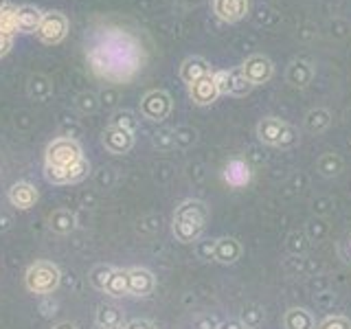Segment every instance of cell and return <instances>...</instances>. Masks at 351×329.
<instances>
[{"instance_id": "cell-1", "label": "cell", "mask_w": 351, "mask_h": 329, "mask_svg": "<svg viewBox=\"0 0 351 329\" xmlns=\"http://www.w3.org/2000/svg\"><path fill=\"white\" fill-rule=\"evenodd\" d=\"M62 272L53 261H36L25 272V285L31 294L49 296L60 288Z\"/></svg>"}, {"instance_id": "cell-2", "label": "cell", "mask_w": 351, "mask_h": 329, "mask_svg": "<svg viewBox=\"0 0 351 329\" xmlns=\"http://www.w3.org/2000/svg\"><path fill=\"white\" fill-rule=\"evenodd\" d=\"M84 158L82 145L75 138H55L49 143L47 154H44V160H47V167H71L77 160Z\"/></svg>"}, {"instance_id": "cell-3", "label": "cell", "mask_w": 351, "mask_h": 329, "mask_svg": "<svg viewBox=\"0 0 351 329\" xmlns=\"http://www.w3.org/2000/svg\"><path fill=\"white\" fill-rule=\"evenodd\" d=\"M36 33L44 44H58L66 38V33H69V20H66L60 11H49V14L42 16V22Z\"/></svg>"}, {"instance_id": "cell-4", "label": "cell", "mask_w": 351, "mask_h": 329, "mask_svg": "<svg viewBox=\"0 0 351 329\" xmlns=\"http://www.w3.org/2000/svg\"><path fill=\"white\" fill-rule=\"evenodd\" d=\"M88 171H90V164L86 158L77 160L71 167H47L44 164V178L53 184H71V182H80L84 180Z\"/></svg>"}, {"instance_id": "cell-5", "label": "cell", "mask_w": 351, "mask_h": 329, "mask_svg": "<svg viewBox=\"0 0 351 329\" xmlns=\"http://www.w3.org/2000/svg\"><path fill=\"white\" fill-rule=\"evenodd\" d=\"M169 110H171V99L167 93H162V90H152L143 97V101H141V114L149 121L167 119Z\"/></svg>"}, {"instance_id": "cell-6", "label": "cell", "mask_w": 351, "mask_h": 329, "mask_svg": "<svg viewBox=\"0 0 351 329\" xmlns=\"http://www.w3.org/2000/svg\"><path fill=\"white\" fill-rule=\"evenodd\" d=\"M101 143H104V147L110 154L121 156V154H128L132 149V145H134V132L117 127V125H110L108 130H104Z\"/></svg>"}, {"instance_id": "cell-7", "label": "cell", "mask_w": 351, "mask_h": 329, "mask_svg": "<svg viewBox=\"0 0 351 329\" xmlns=\"http://www.w3.org/2000/svg\"><path fill=\"white\" fill-rule=\"evenodd\" d=\"M156 290V279L145 268H128V292L130 296H141L145 299Z\"/></svg>"}, {"instance_id": "cell-8", "label": "cell", "mask_w": 351, "mask_h": 329, "mask_svg": "<svg viewBox=\"0 0 351 329\" xmlns=\"http://www.w3.org/2000/svg\"><path fill=\"white\" fill-rule=\"evenodd\" d=\"M204 222L195 217H184V215H173V235L182 244H191V241H197L202 235Z\"/></svg>"}, {"instance_id": "cell-9", "label": "cell", "mask_w": 351, "mask_h": 329, "mask_svg": "<svg viewBox=\"0 0 351 329\" xmlns=\"http://www.w3.org/2000/svg\"><path fill=\"white\" fill-rule=\"evenodd\" d=\"M7 197L16 208H20V211H27V208L36 206L40 193L31 182H16V184H11Z\"/></svg>"}, {"instance_id": "cell-10", "label": "cell", "mask_w": 351, "mask_h": 329, "mask_svg": "<svg viewBox=\"0 0 351 329\" xmlns=\"http://www.w3.org/2000/svg\"><path fill=\"white\" fill-rule=\"evenodd\" d=\"M189 95L197 106H206V103L215 101V97L219 95L217 84H215V75L208 73V75L200 77L197 82H193L189 88Z\"/></svg>"}, {"instance_id": "cell-11", "label": "cell", "mask_w": 351, "mask_h": 329, "mask_svg": "<svg viewBox=\"0 0 351 329\" xmlns=\"http://www.w3.org/2000/svg\"><path fill=\"white\" fill-rule=\"evenodd\" d=\"M75 226H77V215L71 211V208H55V211L49 215V228L53 233L69 235L75 230Z\"/></svg>"}, {"instance_id": "cell-12", "label": "cell", "mask_w": 351, "mask_h": 329, "mask_svg": "<svg viewBox=\"0 0 351 329\" xmlns=\"http://www.w3.org/2000/svg\"><path fill=\"white\" fill-rule=\"evenodd\" d=\"M283 136H290V130L279 119H266L259 123V138L270 143V145H279L283 143Z\"/></svg>"}, {"instance_id": "cell-13", "label": "cell", "mask_w": 351, "mask_h": 329, "mask_svg": "<svg viewBox=\"0 0 351 329\" xmlns=\"http://www.w3.org/2000/svg\"><path fill=\"white\" fill-rule=\"evenodd\" d=\"M42 22V14L40 9H36L33 5H22L16 9V29L22 33H33L38 31Z\"/></svg>"}, {"instance_id": "cell-14", "label": "cell", "mask_w": 351, "mask_h": 329, "mask_svg": "<svg viewBox=\"0 0 351 329\" xmlns=\"http://www.w3.org/2000/svg\"><path fill=\"white\" fill-rule=\"evenodd\" d=\"M239 252H241L239 244L235 239H230V237L217 239L215 246H213V257L217 261H222V263H233L239 257Z\"/></svg>"}, {"instance_id": "cell-15", "label": "cell", "mask_w": 351, "mask_h": 329, "mask_svg": "<svg viewBox=\"0 0 351 329\" xmlns=\"http://www.w3.org/2000/svg\"><path fill=\"white\" fill-rule=\"evenodd\" d=\"M270 62L263 60V58H252L246 66H244V75L250 84H259V82H266L270 77Z\"/></svg>"}, {"instance_id": "cell-16", "label": "cell", "mask_w": 351, "mask_h": 329, "mask_svg": "<svg viewBox=\"0 0 351 329\" xmlns=\"http://www.w3.org/2000/svg\"><path fill=\"white\" fill-rule=\"evenodd\" d=\"M104 292L108 296H112V299H123V296H130V292H128V270L114 268L112 277H110Z\"/></svg>"}, {"instance_id": "cell-17", "label": "cell", "mask_w": 351, "mask_h": 329, "mask_svg": "<svg viewBox=\"0 0 351 329\" xmlns=\"http://www.w3.org/2000/svg\"><path fill=\"white\" fill-rule=\"evenodd\" d=\"M95 321L97 327H123V314L114 305H99Z\"/></svg>"}, {"instance_id": "cell-18", "label": "cell", "mask_w": 351, "mask_h": 329, "mask_svg": "<svg viewBox=\"0 0 351 329\" xmlns=\"http://www.w3.org/2000/svg\"><path fill=\"white\" fill-rule=\"evenodd\" d=\"M204 75H208V64L202 58L186 60L182 64V69H180V77L186 84H193V82L200 80V77H204Z\"/></svg>"}, {"instance_id": "cell-19", "label": "cell", "mask_w": 351, "mask_h": 329, "mask_svg": "<svg viewBox=\"0 0 351 329\" xmlns=\"http://www.w3.org/2000/svg\"><path fill=\"white\" fill-rule=\"evenodd\" d=\"M215 11L224 20H237L244 14V0H215Z\"/></svg>"}, {"instance_id": "cell-20", "label": "cell", "mask_w": 351, "mask_h": 329, "mask_svg": "<svg viewBox=\"0 0 351 329\" xmlns=\"http://www.w3.org/2000/svg\"><path fill=\"white\" fill-rule=\"evenodd\" d=\"M112 272H114L112 266L99 263V266H95V268L90 270V274H88V281H90V285H93L95 290L104 292V290H106V285H108V281H110V277H112Z\"/></svg>"}, {"instance_id": "cell-21", "label": "cell", "mask_w": 351, "mask_h": 329, "mask_svg": "<svg viewBox=\"0 0 351 329\" xmlns=\"http://www.w3.org/2000/svg\"><path fill=\"white\" fill-rule=\"evenodd\" d=\"M285 327L288 329H312L314 327V321L310 312L305 310H290L285 314Z\"/></svg>"}, {"instance_id": "cell-22", "label": "cell", "mask_w": 351, "mask_h": 329, "mask_svg": "<svg viewBox=\"0 0 351 329\" xmlns=\"http://www.w3.org/2000/svg\"><path fill=\"white\" fill-rule=\"evenodd\" d=\"M250 178V173H248V167L241 160H233L226 167V180L233 184V186H241V184H246Z\"/></svg>"}, {"instance_id": "cell-23", "label": "cell", "mask_w": 351, "mask_h": 329, "mask_svg": "<svg viewBox=\"0 0 351 329\" xmlns=\"http://www.w3.org/2000/svg\"><path fill=\"white\" fill-rule=\"evenodd\" d=\"M18 29H16V7L5 5L0 9V36L11 38Z\"/></svg>"}, {"instance_id": "cell-24", "label": "cell", "mask_w": 351, "mask_h": 329, "mask_svg": "<svg viewBox=\"0 0 351 329\" xmlns=\"http://www.w3.org/2000/svg\"><path fill=\"white\" fill-rule=\"evenodd\" d=\"M53 93V88H51V82L47 80V77H33V80L29 82V95L33 99H38V101H44V99H49Z\"/></svg>"}, {"instance_id": "cell-25", "label": "cell", "mask_w": 351, "mask_h": 329, "mask_svg": "<svg viewBox=\"0 0 351 329\" xmlns=\"http://www.w3.org/2000/svg\"><path fill=\"white\" fill-rule=\"evenodd\" d=\"M154 145L162 151H169L176 147V132L173 130H160L154 134Z\"/></svg>"}, {"instance_id": "cell-26", "label": "cell", "mask_w": 351, "mask_h": 329, "mask_svg": "<svg viewBox=\"0 0 351 329\" xmlns=\"http://www.w3.org/2000/svg\"><path fill=\"white\" fill-rule=\"evenodd\" d=\"M112 125L134 132L136 130V119H134V114H132V112H128V110H121V112H117L112 117Z\"/></svg>"}, {"instance_id": "cell-27", "label": "cell", "mask_w": 351, "mask_h": 329, "mask_svg": "<svg viewBox=\"0 0 351 329\" xmlns=\"http://www.w3.org/2000/svg\"><path fill=\"white\" fill-rule=\"evenodd\" d=\"M318 329H351V323L343 316H329L318 325Z\"/></svg>"}, {"instance_id": "cell-28", "label": "cell", "mask_w": 351, "mask_h": 329, "mask_svg": "<svg viewBox=\"0 0 351 329\" xmlns=\"http://www.w3.org/2000/svg\"><path fill=\"white\" fill-rule=\"evenodd\" d=\"M77 108H80L84 114H86V112H95V110L99 108V101H97V97H95V95L86 93V95H82L80 99H77Z\"/></svg>"}, {"instance_id": "cell-29", "label": "cell", "mask_w": 351, "mask_h": 329, "mask_svg": "<svg viewBox=\"0 0 351 329\" xmlns=\"http://www.w3.org/2000/svg\"><path fill=\"white\" fill-rule=\"evenodd\" d=\"M123 329H156L152 321H145V318H136V321H130L128 325H123Z\"/></svg>"}, {"instance_id": "cell-30", "label": "cell", "mask_w": 351, "mask_h": 329, "mask_svg": "<svg viewBox=\"0 0 351 329\" xmlns=\"http://www.w3.org/2000/svg\"><path fill=\"white\" fill-rule=\"evenodd\" d=\"M11 44H14V40L7 38V36H0V58H5V55L9 53Z\"/></svg>"}, {"instance_id": "cell-31", "label": "cell", "mask_w": 351, "mask_h": 329, "mask_svg": "<svg viewBox=\"0 0 351 329\" xmlns=\"http://www.w3.org/2000/svg\"><path fill=\"white\" fill-rule=\"evenodd\" d=\"M11 228V217L7 213H0V230H9Z\"/></svg>"}, {"instance_id": "cell-32", "label": "cell", "mask_w": 351, "mask_h": 329, "mask_svg": "<svg viewBox=\"0 0 351 329\" xmlns=\"http://www.w3.org/2000/svg\"><path fill=\"white\" fill-rule=\"evenodd\" d=\"M53 329H77V325L71 323V321H64V323H58Z\"/></svg>"}, {"instance_id": "cell-33", "label": "cell", "mask_w": 351, "mask_h": 329, "mask_svg": "<svg viewBox=\"0 0 351 329\" xmlns=\"http://www.w3.org/2000/svg\"><path fill=\"white\" fill-rule=\"evenodd\" d=\"M97 329H123V327H97Z\"/></svg>"}, {"instance_id": "cell-34", "label": "cell", "mask_w": 351, "mask_h": 329, "mask_svg": "<svg viewBox=\"0 0 351 329\" xmlns=\"http://www.w3.org/2000/svg\"><path fill=\"white\" fill-rule=\"evenodd\" d=\"M5 5H7V0H0V9H3Z\"/></svg>"}, {"instance_id": "cell-35", "label": "cell", "mask_w": 351, "mask_h": 329, "mask_svg": "<svg viewBox=\"0 0 351 329\" xmlns=\"http://www.w3.org/2000/svg\"><path fill=\"white\" fill-rule=\"evenodd\" d=\"M244 329H246V327H244Z\"/></svg>"}]
</instances>
